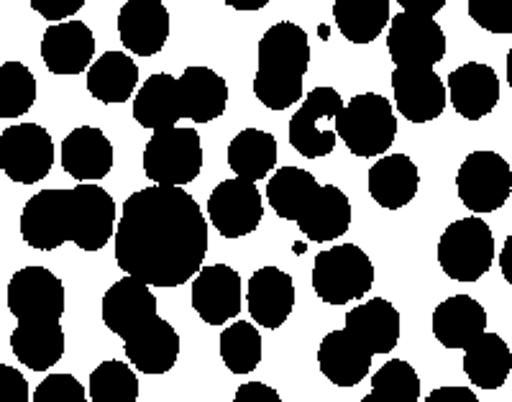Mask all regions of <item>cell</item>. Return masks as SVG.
Listing matches in <instances>:
<instances>
[{"label":"cell","instance_id":"1","mask_svg":"<svg viewBox=\"0 0 512 402\" xmlns=\"http://www.w3.org/2000/svg\"><path fill=\"white\" fill-rule=\"evenodd\" d=\"M208 221L182 187L152 185L123 203L116 262L149 287H180L203 269Z\"/></svg>","mask_w":512,"mask_h":402},{"label":"cell","instance_id":"2","mask_svg":"<svg viewBox=\"0 0 512 402\" xmlns=\"http://www.w3.org/2000/svg\"><path fill=\"white\" fill-rule=\"evenodd\" d=\"M310 67V41L292 21L269 26L259 39L254 95L269 111H287L303 100V80Z\"/></svg>","mask_w":512,"mask_h":402},{"label":"cell","instance_id":"3","mask_svg":"<svg viewBox=\"0 0 512 402\" xmlns=\"http://www.w3.org/2000/svg\"><path fill=\"white\" fill-rule=\"evenodd\" d=\"M333 129L354 157L372 159L392 146L397 136V118L390 100L377 93H361L344 105Z\"/></svg>","mask_w":512,"mask_h":402},{"label":"cell","instance_id":"4","mask_svg":"<svg viewBox=\"0 0 512 402\" xmlns=\"http://www.w3.org/2000/svg\"><path fill=\"white\" fill-rule=\"evenodd\" d=\"M374 285V264L356 244L320 251L313 264V290L323 303L346 305L364 298Z\"/></svg>","mask_w":512,"mask_h":402},{"label":"cell","instance_id":"5","mask_svg":"<svg viewBox=\"0 0 512 402\" xmlns=\"http://www.w3.org/2000/svg\"><path fill=\"white\" fill-rule=\"evenodd\" d=\"M495 259V236L479 216L461 218L443 231L438 264L456 282H477Z\"/></svg>","mask_w":512,"mask_h":402},{"label":"cell","instance_id":"6","mask_svg":"<svg viewBox=\"0 0 512 402\" xmlns=\"http://www.w3.org/2000/svg\"><path fill=\"white\" fill-rule=\"evenodd\" d=\"M203 169V144L195 129L154 131L144 146V175L164 187H182Z\"/></svg>","mask_w":512,"mask_h":402},{"label":"cell","instance_id":"7","mask_svg":"<svg viewBox=\"0 0 512 402\" xmlns=\"http://www.w3.org/2000/svg\"><path fill=\"white\" fill-rule=\"evenodd\" d=\"M459 198L472 213H495L512 193V169L497 152H472L456 175Z\"/></svg>","mask_w":512,"mask_h":402},{"label":"cell","instance_id":"8","mask_svg":"<svg viewBox=\"0 0 512 402\" xmlns=\"http://www.w3.org/2000/svg\"><path fill=\"white\" fill-rule=\"evenodd\" d=\"M54 141L39 123H16L0 134V169L18 185H34L52 172Z\"/></svg>","mask_w":512,"mask_h":402},{"label":"cell","instance_id":"9","mask_svg":"<svg viewBox=\"0 0 512 402\" xmlns=\"http://www.w3.org/2000/svg\"><path fill=\"white\" fill-rule=\"evenodd\" d=\"M344 100L333 88H315L305 95L303 105L290 118V144L305 159H320L336 149V131L323 129V123H336L338 113L344 111Z\"/></svg>","mask_w":512,"mask_h":402},{"label":"cell","instance_id":"10","mask_svg":"<svg viewBox=\"0 0 512 402\" xmlns=\"http://www.w3.org/2000/svg\"><path fill=\"white\" fill-rule=\"evenodd\" d=\"M208 218L216 226V231L226 239H241V236L254 234L264 218L262 193L256 182L223 180L208 198Z\"/></svg>","mask_w":512,"mask_h":402},{"label":"cell","instance_id":"11","mask_svg":"<svg viewBox=\"0 0 512 402\" xmlns=\"http://www.w3.org/2000/svg\"><path fill=\"white\" fill-rule=\"evenodd\" d=\"M387 49L395 67H433L446 57V34L433 18L402 11L390 18Z\"/></svg>","mask_w":512,"mask_h":402},{"label":"cell","instance_id":"12","mask_svg":"<svg viewBox=\"0 0 512 402\" xmlns=\"http://www.w3.org/2000/svg\"><path fill=\"white\" fill-rule=\"evenodd\" d=\"M72 190H41L21 210V239L39 251L70 241Z\"/></svg>","mask_w":512,"mask_h":402},{"label":"cell","instance_id":"13","mask_svg":"<svg viewBox=\"0 0 512 402\" xmlns=\"http://www.w3.org/2000/svg\"><path fill=\"white\" fill-rule=\"evenodd\" d=\"M8 310L16 321H59L64 315V285L47 267L18 269L8 285Z\"/></svg>","mask_w":512,"mask_h":402},{"label":"cell","instance_id":"14","mask_svg":"<svg viewBox=\"0 0 512 402\" xmlns=\"http://www.w3.org/2000/svg\"><path fill=\"white\" fill-rule=\"evenodd\" d=\"M116 226V203L108 190L95 182L72 187V244L82 251H100L113 239Z\"/></svg>","mask_w":512,"mask_h":402},{"label":"cell","instance_id":"15","mask_svg":"<svg viewBox=\"0 0 512 402\" xmlns=\"http://www.w3.org/2000/svg\"><path fill=\"white\" fill-rule=\"evenodd\" d=\"M392 93L397 111L410 123L436 121L448 100L446 85L433 67H395Z\"/></svg>","mask_w":512,"mask_h":402},{"label":"cell","instance_id":"16","mask_svg":"<svg viewBox=\"0 0 512 402\" xmlns=\"http://www.w3.org/2000/svg\"><path fill=\"white\" fill-rule=\"evenodd\" d=\"M192 308L208 326H223L241 310V277L228 264H208L192 282Z\"/></svg>","mask_w":512,"mask_h":402},{"label":"cell","instance_id":"17","mask_svg":"<svg viewBox=\"0 0 512 402\" xmlns=\"http://www.w3.org/2000/svg\"><path fill=\"white\" fill-rule=\"evenodd\" d=\"M157 298H154L152 287L144 285L136 277H123L113 282L108 292L103 295V323L111 333L126 341L134 336L139 328L157 318Z\"/></svg>","mask_w":512,"mask_h":402},{"label":"cell","instance_id":"18","mask_svg":"<svg viewBox=\"0 0 512 402\" xmlns=\"http://www.w3.org/2000/svg\"><path fill=\"white\" fill-rule=\"evenodd\" d=\"M118 36L126 52L154 57L169 39V11L162 0H128L118 11Z\"/></svg>","mask_w":512,"mask_h":402},{"label":"cell","instance_id":"19","mask_svg":"<svg viewBox=\"0 0 512 402\" xmlns=\"http://www.w3.org/2000/svg\"><path fill=\"white\" fill-rule=\"evenodd\" d=\"M95 54V39L88 24L62 21L52 24L41 39V59L54 75H80L90 70Z\"/></svg>","mask_w":512,"mask_h":402},{"label":"cell","instance_id":"20","mask_svg":"<svg viewBox=\"0 0 512 402\" xmlns=\"http://www.w3.org/2000/svg\"><path fill=\"white\" fill-rule=\"evenodd\" d=\"M251 318L256 326L277 331L295 308V282L287 272L277 267H262L251 274L249 292H246Z\"/></svg>","mask_w":512,"mask_h":402},{"label":"cell","instance_id":"21","mask_svg":"<svg viewBox=\"0 0 512 402\" xmlns=\"http://www.w3.org/2000/svg\"><path fill=\"white\" fill-rule=\"evenodd\" d=\"M448 100L466 121H479L497 108L500 77L489 65L466 62L448 75Z\"/></svg>","mask_w":512,"mask_h":402},{"label":"cell","instance_id":"22","mask_svg":"<svg viewBox=\"0 0 512 402\" xmlns=\"http://www.w3.org/2000/svg\"><path fill=\"white\" fill-rule=\"evenodd\" d=\"M128 364L141 374H167L180 359V333L164 318H154L123 341Z\"/></svg>","mask_w":512,"mask_h":402},{"label":"cell","instance_id":"23","mask_svg":"<svg viewBox=\"0 0 512 402\" xmlns=\"http://www.w3.org/2000/svg\"><path fill=\"white\" fill-rule=\"evenodd\" d=\"M346 331L372 356L390 354L400 341V313L384 298H372L346 313Z\"/></svg>","mask_w":512,"mask_h":402},{"label":"cell","instance_id":"24","mask_svg":"<svg viewBox=\"0 0 512 402\" xmlns=\"http://www.w3.org/2000/svg\"><path fill=\"white\" fill-rule=\"evenodd\" d=\"M62 167L77 182H98L113 169V144L95 126H80L62 141Z\"/></svg>","mask_w":512,"mask_h":402},{"label":"cell","instance_id":"25","mask_svg":"<svg viewBox=\"0 0 512 402\" xmlns=\"http://www.w3.org/2000/svg\"><path fill=\"white\" fill-rule=\"evenodd\" d=\"M372 359L364 346L346 328L331 331L318 346V367L336 387H356L372 369Z\"/></svg>","mask_w":512,"mask_h":402},{"label":"cell","instance_id":"26","mask_svg":"<svg viewBox=\"0 0 512 402\" xmlns=\"http://www.w3.org/2000/svg\"><path fill=\"white\" fill-rule=\"evenodd\" d=\"M487 331V310L469 295H454L433 310V336L446 349H469Z\"/></svg>","mask_w":512,"mask_h":402},{"label":"cell","instance_id":"27","mask_svg":"<svg viewBox=\"0 0 512 402\" xmlns=\"http://www.w3.org/2000/svg\"><path fill=\"white\" fill-rule=\"evenodd\" d=\"M420 172L408 154H387L369 169V195L387 210H400L418 195Z\"/></svg>","mask_w":512,"mask_h":402},{"label":"cell","instance_id":"28","mask_svg":"<svg viewBox=\"0 0 512 402\" xmlns=\"http://www.w3.org/2000/svg\"><path fill=\"white\" fill-rule=\"evenodd\" d=\"M182 116L195 123H210L226 113L228 85L210 67H187L180 77Z\"/></svg>","mask_w":512,"mask_h":402},{"label":"cell","instance_id":"29","mask_svg":"<svg viewBox=\"0 0 512 402\" xmlns=\"http://www.w3.org/2000/svg\"><path fill=\"white\" fill-rule=\"evenodd\" d=\"M351 226V203L344 190L336 185H320L303 216L297 218V228L315 244L336 241Z\"/></svg>","mask_w":512,"mask_h":402},{"label":"cell","instance_id":"30","mask_svg":"<svg viewBox=\"0 0 512 402\" xmlns=\"http://www.w3.org/2000/svg\"><path fill=\"white\" fill-rule=\"evenodd\" d=\"M182 116L180 85L167 72H157L141 85L134 98V121L141 129L164 131L175 129Z\"/></svg>","mask_w":512,"mask_h":402},{"label":"cell","instance_id":"31","mask_svg":"<svg viewBox=\"0 0 512 402\" xmlns=\"http://www.w3.org/2000/svg\"><path fill=\"white\" fill-rule=\"evenodd\" d=\"M11 349L24 367L47 372L64 356V331L59 321H18Z\"/></svg>","mask_w":512,"mask_h":402},{"label":"cell","instance_id":"32","mask_svg":"<svg viewBox=\"0 0 512 402\" xmlns=\"http://www.w3.org/2000/svg\"><path fill=\"white\" fill-rule=\"evenodd\" d=\"M139 85V65L126 52H105L88 70V90L105 105L126 103Z\"/></svg>","mask_w":512,"mask_h":402},{"label":"cell","instance_id":"33","mask_svg":"<svg viewBox=\"0 0 512 402\" xmlns=\"http://www.w3.org/2000/svg\"><path fill=\"white\" fill-rule=\"evenodd\" d=\"M512 369V351L497 333H487L474 341L464 356V372L474 387L500 390Z\"/></svg>","mask_w":512,"mask_h":402},{"label":"cell","instance_id":"34","mask_svg":"<svg viewBox=\"0 0 512 402\" xmlns=\"http://www.w3.org/2000/svg\"><path fill=\"white\" fill-rule=\"evenodd\" d=\"M226 157L236 177L259 182L277 167V139L269 131L244 129L233 136Z\"/></svg>","mask_w":512,"mask_h":402},{"label":"cell","instance_id":"35","mask_svg":"<svg viewBox=\"0 0 512 402\" xmlns=\"http://www.w3.org/2000/svg\"><path fill=\"white\" fill-rule=\"evenodd\" d=\"M320 190V182L310 175L308 169L300 167H280L267 182V203L285 221L297 223L308 208L310 200Z\"/></svg>","mask_w":512,"mask_h":402},{"label":"cell","instance_id":"36","mask_svg":"<svg viewBox=\"0 0 512 402\" xmlns=\"http://www.w3.org/2000/svg\"><path fill=\"white\" fill-rule=\"evenodd\" d=\"M333 18L351 44H372L390 24V0H333Z\"/></svg>","mask_w":512,"mask_h":402},{"label":"cell","instance_id":"37","mask_svg":"<svg viewBox=\"0 0 512 402\" xmlns=\"http://www.w3.org/2000/svg\"><path fill=\"white\" fill-rule=\"evenodd\" d=\"M221 359L233 374H249L262 362V336L256 326L236 321L221 333Z\"/></svg>","mask_w":512,"mask_h":402},{"label":"cell","instance_id":"38","mask_svg":"<svg viewBox=\"0 0 512 402\" xmlns=\"http://www.w3.org/2000/svg\"><path fill=\"white\" fill-rule=\"evenodd\" d=\"M36 103V77L24 62L0 65V118H21Z\"/></svg>","mask_w":512,"mask_h":402},{"label":"cell","instance_id":"39","mask_svg":"<svg viewBox=\"0 0 512 402\" xmlns=\"http://www.w3.org/2000/svg\"><path fill=\"white\" fill-rule=\"evenodd\" d=\"M90 400L93 402H136L139 379L123 362H103L90 374Z\"/></svg>","mask_w":512,"mask_h":402},{"label":"cell","instance_id":"40","mask_svg":"<svg viewBox=\"0 0 512 402\" xmlns=\"http://www.w3.org/2000/svg\"><path fill=\"white\" fill-rule=\"evenodd\" d=\"M374 395L390 397L397 402H418L420 400V377L408 362L392 359L372 377Z\"/></svg>","mask_w":512,"mask_h":402},{"label":"cell","instance_id":"41","mask_svg":"<svg viewBox=\"0 0 512 402\" xmlns=\"http://www.w3.org/2000/svg\"><path fill=\"white\" fill-rule=\"evenodd\" d=\"M469 16L489 34H512V0H469Z\"/></svg>","mask_w":512,"mask_h":402},{"label":"cell","instance_id":"42","mask_svg":"<svg viewBox=\"0 0 512 402\" xmlns=\"http://www.w3.org/2000/svg\"><path fill=\"white\" fill-rule=\"evenodd\" d=\"M31 402H88V395L72 374H49L36 387Z\"/></svg>","mask_w":512,"mask_h":402},{"label":"cell","instance_id":"43","mask_svg":"<svg viewBox=\"0 0 512 402\" xmlns=\"http://www.w3.org/2000/svg\"><path fill=\"white\" fill-rule=\"evenodd\" d=\"M0 402H29V382L8 364H0Z\"/></svg>","mask_w":512,"mask_h":402},{"label":"cell","instance_id":"44","mask_svg":"<svg viewBox=\"0 0 512 402\" xmlns=\"http://www.w3.org/2000/svg\"><path fill=\"white\" fill-rule=\"evenodd\" d=\"M82 6L85 0H31V8L41 18H47L49 24H62L64 18H72Z\"/></svg>","mask_w":512,"mask_h":402},{"label":"cell","instance_id":"45","mask_svg":"<svg viewBox=\"0 0 512 402\" xmlns=\"http://www.w3.org/2000/svg\"><path fill=\"white\" fill-rule=\"evenodd\" d=\"M233 402H282V397L280 392L264 385V382H246L236 390Z\"/></svg>","mask_w":512,"mask_h":402},{"label":"cell","instance_id":"46","mask_svg":"<svg viewBox=\"0 0 512 402\" xmlns=\"http://www.w3.org/2000/svg\"><path fill=\"white\" fill-rule=\"evenodd\" d=\"M423 402H479L469 387H438Z\"/></svg>","mask_w":512,"mask_h":402},{"label":"cell","instance_id":"47","mask_svg":"<svg viewBox=\"0 0 512 402\" xmlns=\"http://www.w3.org/2000/svg\"><path fill=\"white\" fill-rule=\"evenodd\" d=\"M397 3H400V8L405 13H415V16H428V18L441 13L443 6H446V0H397Z\"/></svg>","mask_w":512,"mask_h":402},{"label":"cell","instance_id":"48","mask_svg":"<svg viewBox=\"0 0 512 402\" xmlns=\"http://www.w3.org/2000/svg\"><path fill=\"white\" fill-rule=\"evenodd\" d=\"M500 267H502V277L507 280V285L512 287V234L507 236L505 244H502V254H500Z\"/></svg>","mask_w":512,"mask_h":402},{"label":"cell","instance_id":"49","mask_svg":"<svg viewBox=\"0 0 512 402\" xmlns=\"http://www.w3.org/2000/svg\"><path fill=\"white\" fill-rule=\"evenodd\" d=\"M226 6L236 8V11H262L272 0H223Z\"/></svg>","mask_w":512,"mask_h":402},{"label":"cell","instance_id":"50","mask_svg":"<svg viewBox=\"0 0 512 402\" xmlns=\"http://www.w3.org/2000/svg\"><path fill=\"white\" fill-rule=\"evenodd\" d=\"M361 402H397V400H390V397H382V395H374V392H369L367 397Z\"/></svg>","mask_w":512,"mask_h":402},{"label":"cell","instance_id":"51","mask_svg":"<svg viewBox=\"0 0 512 402\" xmlns=\"http://www.w3.org/2000/svg\"><path fill=\"white\" fill-rule=\"evenodd\" d=\"M507 85H510L512 90V49L507 52Z\"/></svg>","mask_w":512,"mask_h":402}]
</instances>
